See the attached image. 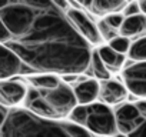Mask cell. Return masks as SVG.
Listing matches in <instances>:
<instances>
[{"label":"cell","mask_w":146,"mask_h":137,"mask_svg":"<svg viewBox=\"0 0 146 137\" xmlns=\"http://www.w3.org/2000/svg\"><path fill=\"white\" fill-rule=\"evenodd\" d=\"M127 2H129V0H127Z\"/></svg>","instance_id":"cell-30"},{"label":"cell","mask_w":146,"mask_h":137,"mask_svg":"<svg viewBox=\"0 0 146 137\" xmlns=\"http://www.w3.org/2000/svg\"><path fill=\"white\" fill-rule=\"evenodd\" d=\"M0 20L2 44L37 73L82 74L89 68L92 44L52 0H0Z\"/></svg>","instance_id":"cell-1"},{"label":"cell","mask_w":146,"mask_h":137,"mask_svg":"<svg viewBox=\"0 0 146 137\" xmlns=\"http://www.w3.org/2000/svg\"><path fill=\"white\" fill-rule=\"evenodd\" d=\"M110 47H113L116 51L119 53H123V54H127L129 53V49L132 46V41H130V37H126V36H116L115 39H112L109 43H108Z\"/></svg>","instance_id":"cell-19"},{"label":"cell","mask_w":146,"mask_h":137,"mask_svg":"<svg viewBox=\"0 0 146 137\" xmlns=\"http://www.w3.org/2000/svg\"><path fill=\"white\" fill-rule=\"evenodd\" d=\"M29 82L36 89L49 90V89L57 87L62 83V76L56 73H36V74L29 76Z\"/></svg>","instance_id":"cell-16"},{"label":"cell","mask_w":146,"mask_h":137,"mask_svg":"<svg viewBox=\"0 0 146 137\" xmlns=\"http://www.w3.org/2000/svg\"><path fill=\"white\" fill-rule=\"evenodd\" d=\"M122 82L129 89L130 94L139 99H146V61H133L122 72Z\"/></svg>","instance_id":"cell-6"},{"label":"cell","mask_w":146,"mask_h":137,"mask_svg":"<svg viewBox=\"0 0 146 137\" xmlns=\"http://www.w3.org/2000/svg\"><path fill=\"white\" fill-rule=\"evenodd\" d=\"M86 127L98 137L106 136L113 137L119 133L116 114L112 110V106L99 101L89 104V119L86 123Z\"/></svg>","instance_id":"cell-3"},{"label":"cell","mask_w":146,"mask_h":137,"mask_svg":"<svg viewBox=\"0 0 146 137\" xmlns=\"http://www.w3.org/2000/svg\"><path fill=\"white\" fill-rule=\"evenodd\" d=\"M98 26H99V32H100V34H102V37H103V40L105 41H110L112 39H115L116 36H119L120 33H119V30L117 29H115V27H112L103 17H102V20L100 22H98Z\"/></svg>","instance_id":"cell-20"},{"label":"cell","mask_w":146,"mask_h":137,"mask_svg":"<svg viewBox=\"0 0 146 137\" xmlns=\"http://www.w3.org/2000/svg\"><path fill=\"white\" fill-rule=\"evenodd\" d=\"M89 119V104H78L69 114V121L80 126H86Z\"/></svg>","instance_id":"cell-18"},{"label":"cell","mask_w":146,"mask_h":137,"mask_svg":"<svg viewBox=\"0 0 146 137\" xmlns=\"http://www.w3.org/2000/svg\"><path fill=\"white\" fill-rule=\"evenodd\" d=\"M130 137H146V120L143 121V124L132 134H129Z\"/></svg>","instance_id":"cell-23"},{"label":"cell","mask_w":146,"mask_h":137,"mask_svg":"<svg viewBox=\"0 0 146 137\" xmlns=\"http://www.w3.org/2000/svg\"><path fill=\"white\" fill-rule=\"evenodd\" d=\"M52 2H54L59 7H62L63 10H69L70 9V5H69V0H52Z\"/></svg>","instance_id":"cell-26"},{"label":"cell","mask_w":146,"mask_h":137,"mask_svg":"<svg viewBox=\"0 0 146 137\" xmlns=\"http://www.w3.org/2000/svg\"><path fill=\"white\" fill-rule=\"evenodd\" d=\"M86 74H90V76H93L95 79H98V80H100V82L109 80L110 76H112V72L106 67V64H105V61L102 60V57H100L98 49L93 50V53H92L90 66H89V68L86 70Z\"/></svg>","instance_id":"cell-15"},{"label":"cell","mask_w":146,"mask_h":137,"mask_svg":"<svg viewBox=\"0 0 146 137\" xmlns=\"http://www.w3.org/2000/svg\"><path fill=\"white\" fill-rule=\"evenodd\" d=\"M137 13H143L142 9H140L139 2H137V0H135V2L129 0L127 5H126L125 9H123V14H125V16H133V14H137Z\"/></svg>","instance_id":"cell-22"},{"label":"cell","mask_w":146,"mask_h":137,"mask_svg":"<svg viewBox=\"0 0 146 137\" xmlns=\"http://www.w3.org/2000/svg\"><path fill=\"white\" fill-rule=\"evenodd\" d=\"M2 137H73L67 121L50 120L23 109H10L2 123Z\"/></svg>","instance_id":"cell-2"},{"label":"cell","mask_w":146,"mask_h":137,"mask_svg":"<svg viewBox=\"0 0 146 137\" xmlns=\"http://www.w3.org/2000/svg\"><path fill=\"white\" fill-rule=\"evenodd\" d=\"M23 59L10 47L2 44V68H0V79L7 80L17 74H22L25 67Z\"/></svg>","instance_id":"cell-10"},{"label":"cell","mask_w":146,"mask_h":137,"mask_svg":"<svg viewBox=\"0 0 146 137\" xmlns=\"http://www.w3.org/2000/svg\"><path fill=\"white\" fill-rule=\"evenodd\" d=\"M127 57L132 61H146V36H139L132 41Z\"/></svg>","instance_id":"cell-17"},{"label":"cell","mask_w":146,"mask_h":137,"mask_svg":"<svg viewBox=\"0 0 146 137\" xmlns=\"http://www.w3.org/2000/svg\"><path fill=\"white\" fill-rule=\"evenodd\" d=\"M98 51L102 57V60L105 61L106 67L112 73H117L120 68H123L125 63H126V57L127 54L119 53L116 51L113 47H110L109 44H100L98 47Z\"/></svg>","instance_id":"cell-12"},{"label":"cell","mask_w":146,"mask_h":137,"mask_svg":"<svg viewBox=\"0 0 146 137\" xmlns=\"http://www.w3.org/2000/svg\"><path fill=\"white\" fill-rule=\"evenodd\" d=\"M139 2V5H140V9H142V12L146 14V0H137Z\"/></svg>","instance_id":"cell-27"},{"label":"cell","mask_w":146,"mask_h":137,"mask_svg":"<svg viewBox=\"0 0 146 137\" xmlns=\"http://www.w3.org/2000/svg\"><path fill=\"white\" fill-rule=\"evenodd\" d=\"M136 106L139 107V110H140L142 116H143V117H145V120H146V99H140V100L136 103Z\"/></svg>","instance_id":"cell-25"},{"label":"cell","mask_w":146,"mask_h":137,"mask_svg":"<svg viewBox=\"0 0 146 137\" xmlns=\"http://www.w3.org/2000/svg\"><path fill=\"white\" fill-rule=\"evenodd\" d=\"M112 27H115V29H120L122 27V24H123V22H125V19H126V16L123 14V12L120 13H112V14H108V16H105L103 17Z\"/></svg>","instance_id":"cell-21"},{"label":"cell","mask_w":146,"mask_h":137,"mask_svg":"<svg viewBox=\"0 0 146 137\" xmlns=\"http://www.w3.org/2000/svg\"><path fill=\"white\" fill-rule=\"evenodd\" d=\"M67 17L70 19L72 24L76 27V30L92 44V46H100L103 44V37L99 32L98 23L82 9L79 7H70L67 10Z\"/></svg>","instance_id":"cell-5"},{"label":"cell","mask_w":146,"mask_h":137,"mask_svg":"<svg viewBox=\"0 0 146 137\" xmlns=\"http://www.w3.org/2000/svg\"><path fill=\"white\" fill-rule=\"evenodd\" d=\"M69 2H73L76 6L79 7H85V9H90L93 0H69Z\"/></svg>","instance_id":"cell-24"},{"label":"cell","mask_w":146,"mask_h":137,"mask_svg":"<svg viewBox=\"0 0 146 137\" xmlns=\"http://www.w3.org/2000/svg\"><path fill=\"white\" fill-rule=\"evenodd\" d=\"M39 90L42 96L46 99V101L50 104V107L53 109L59 120L69 117L70 111L79 104L75 89H72L69 83H66L64 80H62V83L54 89H49V90L39 89Z\"/></svg>","instance_id":"cell-4"},{"label":"cell","mask_w":146,"mask_h":137,"mask_svg":"<svg viewBox=\"0 0 146 137\" xmlns=\"http://www.w3.org/2000/svg\"><path fill=\"white\" fill-rule=\"evenodd\" d=\"M100 137H106V136H100Z\"/></svg>","instance_id":"cell-29"},{"label":"cell","mask_w":146,"mask_h":137,"mask_svg":"<svg viewBox=\"0 0 146 137\" xmlns=\"http://www.w3.org/2000/svg\"><path fill=\"white\" fill-rule=\"evenodd\" d=\"M73 89H75V93H76L79 104H92V103H95L99 99L100 80H98L95 77L83 79Z\"/></svg>","instance_id":"cell-11"},{"label":"cell","mask_w":146,"mask_h":137,"mask_svg":"<svg viewBox=\"0 0 146 137\" xmlns=\"http://www.w3.org/2000/svg\"><path fill=\"white\" fill-rule=\"evenodd\" d=\"M115 114H116L119 133H123V134L135 133L145 121V117L142 116L139 107L132 103L119 104L117 109L115 110Z\"/></svg>","instance_id":"cell-7"},{"label":"cell","mask_w":146,"mask_h":137,"mask_svg":"<svg viewBox=\"0 0 146 137\" xmlns=\"http://www.w3.org/2000/svg\"><path fill=\"white\" fill-rule=\"evenodd\" d=\"M27 93V86L13 77L10 80L7 79L0 82V101L7 107H16L20 103H25Z\"/></svg>","instance_id":"cell-8"},{"label":"cell","mask_w":146,"mask_h":137,"mask_svg":"<svg viewBox=\"0 0 146 137\" xmlns=\"http://www.w3.org/2000/svg\"><path fill=\"white\" fill-rule=\"evenodd\" d=\"M113 137H130L129 134H123V133H117L116 136H113Z\"/></svg>","instance_id":"cell-28"},{"label":"cell","mask_w":146,"mask_h":137,"mask_svg":"<svg viewBox=\"0 0 146 137\" xmlns=\"http://www.w3.org/2000/svg\"><path fill=\"white\" fill-rule=\"evenodd\" d=\"M129 93L130 92L123 82L109 79L100 83L99 101H103L109 106H119L127 99Z\"/></svg>","instance_id":"cell-9"},{"label":"cell","mask_w":146,"mask_h":137,"mask_svg":"<svg viewBox=\"0 0 146 137\" xmlns=\"http://www.w3.org/2000/svg\"><path fill=\"white\" fill-rule=\"evenodd\" d=\"M126 5H127V0H93L92 7L89 10L96 16L105 17L112 13L123 12Z\"/></svg>","instance_id":"cell-14"},{"label":"cell","mask_w":146,"mask_h":137,"mask_svg":"<svg viewBox=\"0 0 146 137\" xmlns=\"http://www.w3.org/2000/svg\"><path fill=\"white\" fill-rule=\"evenodd\" d=\"M119 33L126 37H139L146 33V14L137 13L133 16H126Z\"/></svg>","instance_id":"cell-13"}]
</instances>
